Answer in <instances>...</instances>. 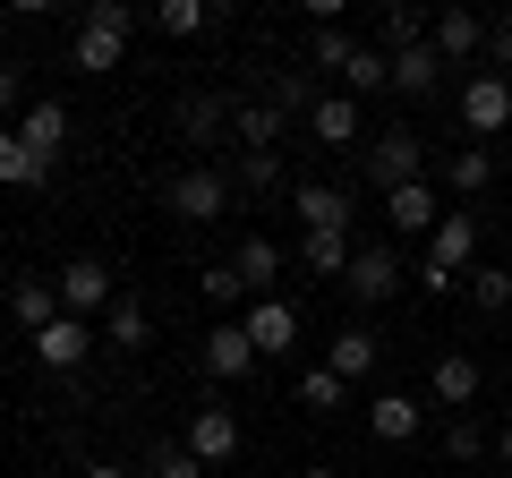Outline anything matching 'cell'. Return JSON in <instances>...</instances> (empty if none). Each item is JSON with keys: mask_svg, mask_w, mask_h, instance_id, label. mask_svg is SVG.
Masks as SVG:
<instances>
[{"mask_svg": "<svg viewBox=\"0 0 512 478\" xmlns=\"http://www.w3.org/2000/svg\"><path fill=\"white\" fill-rule=\"evenodd\" d=\"M128 35H137V9H128V0H94L86 18H77V35H69V60L86 77H103V69H120Z\"/></svg>", "mask_w": 512, "mask_h": 478, "instance_id": "cell-1", "label": "cell"}, {"mask_svg": "<svg viewBox=\"0 0 512 478\" xmlns=\"http://www.w3.org/2000/svg\"><path fill=\"white\" fill-rule=\"evenodd\" d=\"M367 180L393 197V188L427 180V137L419 129H376V146H367Z\"/></svg>", "mask_w": 512, "mask_h": 478, "instance_id": "cell-2", "label": "cell"}, {"mask_svg": "<svg viewBox=\"0 0 512 478\" xmlns=\"http://www.w3.org/2000/svg\"><path fill=\"white\" fill-rule=\"evenodd\" d=\"M52 291H60V316H86V325H94V308L111 316L120 282H111V265H103V257H77V265H60V282H52Z\"/></svg>", "mask_w": 512, "mask_h": 478, "instance_id": "cell-3", "label": "cell"}, {"mask_svg": "<svg viewBox=\"0 0 512 478\" xmlns=\"http://www.w3.org/2000/svg\"><path fill=\"white\" fill-rule=\"evenodd\" d=\"M461 129H470V137H504L512 129V77L478 69L470 86H461Z\"/></svg>", "mask_w": 512, "mask_h": 478, "instance_id": "cell-4", "label": "cell"}, {"mask_svg": "<svg viewBox=\"0 0 512 478\" xmlns=\"http://www.w3.org/2000/svg\"><path fill=\"white\" fill-rule=\"evenodd\" d=\"M163 205L180 222H222L231 214V180H222V171H180V180L163 188Z\"/></svg>", "mask_w": 512, "mask_h": 478, "instance_id": "cell-5", "label": "cell"}, {"mask_svg": "<svg viewBox=\"0 0 512 478\" xmlns=\"http://www.w3.org/2000/svg\"><path fill=\"white\" fill-rule=\"evenodd\" d=\"M402 257H393V248H359V257H350V274H342V291L359 299V308H376V299H393L402 291Z\"/></svg>", "mask_w": 512, "mask_h": 478, "instance_id": "cell-6", "label": "cell"}, {"mask_svg": "<svg viewBox=\"0 0 512 478\" xmlns=\"http://www.w3.org/2000/svg\"><path fill=\"white\" fill-rule=\"evenodd\" d=\"M86 350H94V325H86V316H52V325L35 333V359H43L52 376H77V368H86Z\"/></svg>", "mask_w": 512, "mask_h": 478, "instance_id": "cell-7", "label": "cell"}, {"mask_svg": "<svg viewBox=\"0 0 512 478\" xmlns=\"http://www.w3.org/2000/svg\"><path fill=\"white\" fill-rule=\"evenodd\" d=\"M291 214H299V231H350L359 197H350V188H325V180H299L291 188Z\"/></svg>", "mask_w": 512, "mask_h": 478, "instance_id": "cell-8", "label": "cell"}, {"mask_svg": "<svg viewBox=\"0 0 512 478\" xmlns=\"http://www.w3.org/2000/svg\"><path fill=\"white\" fill-rule=\"evenodd\" d=\"M239 325H248L256 359H291V342H299V308H291V299H256Z\"/></svg>", "mask_w": 512, "mask_h": 478, "instance_id": "cell-9", "label": "cell"}, {"mask_svg": "<svg viewBox=\"0 0 512 478\" xmlns=\"http://www.w3.org/2000/svg\"><path fill=\"white\" fill-rule=\"evenodd\" d=\"M248 368H256V342H248V325H231V316H222V325L205 333V376H214V385H239Z\"/></svg>", "mask_w": 512, "mask_h": 478, "instance_id": "cell-10", "label": "cell"}, {"mask_svg": "<svg viewBox=\"0 0 512 478\" xmlns=\"http://www.w3.org/2000/svg\"><path fill=\"white\" fill-rule=\"evenodd\" d=\"M376 359H384V342H376L367 325H342V333L325 342V368L342 376V385H367V376H376Z\"/></svg>", "mask_w": 512, "mask_h": 478, "instance_id": "cell-11", "label": "cell"}, {"mask_svg": "<svg viewBox=\"0 0 512 478\" xmlns=\"http://www.w3.org/2000/svg\"><path fill=\"white\" fill-rule=\"evenodd\" d=\"M427 257H436L444 274H470V257H478V222L461 214V205H444V222L427 231Z\"/></svg>", "mask_w": 512, "mask_h": 478, "instance_id": "cell-12", "label": "cell"}, {"mask_svg": "<svg viewBox=\"0 0 512 478\" xmlns=\"http://www.w3.org/2000/svg\"><path fill=\"white\" fill-rule=\"evenodd\" d=\"M384 222H393L402 239H427V231L444 222V205H436V188H427V180H410V188H393V197H384Z\"/></svg>", "mask_w": 512, "mask_h": 478, "instance_id": "cell-13", "label": "cell"}, {"mask_svg": "<svg viewBox=\"0 0 512 478\" xmlns=\"http://www.w3.org/2000/svg\"><path fill=\"white\" fill-rule=\"evenodd\" d=\"M188 453H197L205 461V470H222V461H231L239 453V419H231V410H197V419H188Z\"/></svg>", "mask_w": 512, "mask_h": 478, "instance_id": "cell-14", "label": "cell"}, {"mask_svg": "<svg viewBox=\"0 0 512 478\" xmlns=\"http://www.w3.org/2000/svg\"><path fill=\"white\" fill-rule=\"evenodd\" d=\"M427 393H436L444 410H470L478 402V359H470V350H444L436 368H427Z\"/></svg>", "mask_w": 512, "mask_h": 478, "instance_id": "cell-15", "label": "cell"}, {"mask_svg": "<svg viewBox=\"0 0 512 478\" xmlns=\"http://www.w3.org/2000/svg\"><path fill=\"white\" fill-rule=\"evenodd\" d=\"M427 43H436L444 60H478V52H487V18H470V9H444V18L427 26Z\"/></svg>", "mask_w": 512, "mask_h": 478, "instance_id": "cell-16", "label": "cell"}, {"mask_svg": "<svg viewBox=\"0 0 512 478\" xmlns=\"http://www.w3.org/2000/svg\"><path fill=\"white\" fill-rule=\"evenodd\" d=\"M282 129H291V120H282L274 103H239V111H231V137H239V154H274V146H282Z\"/></svg>", "mask_w": 512, "mask_h": 478, "instance_id": "cell-17", "label": "cell"}, {"mask_svg": "<svg viewBox=\"0 0 512 478\" xmlns=\"http://www.w3.org/2000/svg\"><path fill=\"white\" fill-rule=\"evenodd\" d=\"M367 427H376L384 444H410V436L427 427V410L410 402V393H376V402H367Z\"/></svg>", "mask_w": 512, "mask_h": 478, "instance_id": "cell-18", "label": "cell"}, {"mask_svg": "<svg viewBox=\"0 0 512 478\" xmlns=\"http://www.w3.org/2000/svg\"><path fill=\"white\" fill-rule=\"evenodd\" d=\"M444 77V52L436 43H419V52H393V94H410V103H427Z\"/></svg>", "mask_w": 512, "mask_h": 478, "instance_id": "cell-19", "label": "cell"}, {"mask_svg": "<svg viewBox=\"0 0 512 478\" xmlns=\"http://www.w3.org/2000/svg\"><path fill=\"white\" fill-rule=\"evenodd\" d=\"M316 146H359V94H325V103L308 111Z\"/></svg>", "mask_w": 512, "mask_h": 478, "instance_id": "cell-20", "label": "cell"}, {"mask_svg": "<svg viewBox=\"0 0 512 478\" xmlns=\"http://www.w3.org/2000/svg\"><path fill=\"white\" fill-rule=\"evenodd\" d=\"M231 274L248 282L256 299H274V274H282V248H274V239H239V248H231Z\"/></svg>", "mask_w": 512, "mask_h": 478, "instance_id": "cell-21", "label": "cell"}, {"mask_svg": "<svg viewBox=\"0 0 512 478\" xmlns=\"http://www.w3.org/2000/svg\"><path fill=\"white\" fill-rule=\"evenodd\" d=\"M43 180H52V163H43L18 129H0V188H43Z\"/></svg>", "mask_w": 512, "mask_h": 478, "instance_id": "cell-22", "label": "cell"}, {"mask_svg": "<svg viewBox=\"0 0 512 478\" xmlns=\"http://www.w3.org/2000/svg\"><path fill=\"white\" fill-rule=\"evenodd\" d=\"M18 137H26V146L43 154V163H60V146H69V111H60V103H26Z\"/></svg>", "mask_w": 512, "mask_h": 478, "instance_id": "cell-23", "label": "cell"}, {"mask_svg": "<svg viewBox=\"0 0 512 478\" xmlns=\"http://www.w3.org/2000/svg\"><path fill=\"white\" fill-rule=\"evenodd\" d=\"M222 129H231V103H222V94H188L180 103V137L188 146H214Z\"/></svg>", "mask_w": 512, "mask_h": 478, "instance_id": "cell-24", "label": "cell"}, {"mask_svg": "<svg viewBox=\"0 0 512 478\" xmlns=\"http://www.w3.org/2000/svg\"><path fill=\"white\" fill-rule=\"evenodd\" d=\"M350 257H359V248H350V231H308V239H299V265H308V274H333V282H342Z\"/></svg>", "mask_w": 512, "mask_h": 478, "instance_id": "cell-25", "label": "cell"}, {"mask_svg": "<svg viewBox=\"0 0 512 478\" xmlns=\"http://www.w3.org/2000/svg\"><path fill=\"white\" fill-rule=\"evenodd\" d=\"M9 316H18V333L35 342V333L60 316V291H52V282H18V291H9Z\"/></svg>", "mask_w": 512, "mask_h": 478, "instance_id": "cell-26", "label": "cell"}, {"mask_svg": "<svg viewBox=\"0 0 512 478\" xmlns=\"http://www.w3.org/2000/svg\"><path fill=\"white\" fill-rule=\"evenodd\" d=\"M146 333H154V316H146V299H111V316H103V342H120V350H146Z\"/></svg>", "mask_w": 512, "mask_h": 478, "instance_id": "cell-27", "label": "cell"}, {"mask_svg": "<svg viewBox=\"0 0 512 478\" xmlns=\"http://www.w3.org/2000/svg\"><path fill=\"white\" fill-rule=\"evenodd\" d=\"M376 43H384V60H393V52H419V43H427V18H419V9H402V0H393V9H384V18H376Z\"/></svg>", "mask_w": 512, "mask_h": 478, "instance_id": "cell-28", "label": "cell"}, {"mask_svg": "<svg viewBox=\"0 0 512 478\" xmlns=\"http://www.w3.org/2000/svg\"><path fill=\"white\" fill-rule=\"evenodd\" d=\"M359 52H367V43L342 35V26H316V35H308V60H316V69H333V77H350V60H359Z\"/></svg>", "mask_w": 512, "mask_h": 478, "instance_id": "cell-29", "label": "cell"}, {"mask_svg": "<svg viewBox=\"0 0 512 478\" xmlns=\"http://www.w3.org/2000/svg\"><path fill=\"white\" fill-rule=\"evenodd\" d=\"M444 180H453V188H461V197H478V188H487V180H495V154H487V146H461V154H453V163H444Z\"/></svg>", "mask_w": 512, "mask_h": 478, "instance_id": "cell-30", "label": "cell"}, {"mask_svg": "<svg viewBox=\"0 0 512 478\" xmlns=\"http://www.w3.org/2000/svg\"><path fill=\"white\" fill-rule=\"evenodd\" d=\"M342 402H350V385H342L333 368H308V376H299V410H342Z\"/></svg>", "mask_w": 512, "mask_h": 478, "instance_id": "cell-31", "label": "cell"}, {"mask_svg": "<svg viewBox=\"0 0 512 478\" xmlns=\"http://www.w3.org/2000/svg\"><path fill=\"white\" fill-rule=\"evenodd\" d=\"M154 26H163V35H205V26H214V9H205V0H163V9H154Z\"/></svg>", "mask_w": 512, "mask_h": 478, "instance_id": "cell-32", "label": "cell"}, {"mask_svg": "<svg viewBox=\"0 0 512 478\" xmlns=\"http://www.w3.org/2000/svg\"><path fill=\"white\" fill-rule=\"evenodd\" d=\"M231 188H256V197H274V188H282V154H239Z\"/></svg>", "mask_w": 512, "mask_h": 478, "instance_id": "cell-33", "label": "cell"}, {"mask_svg": "<svg viewBox=\"0 0 512 478\" xmlns=\"http://www.w3.org/2000/svg\"><path fill=\"white\" fill-rule=\"evenodd\" d=\"M470 299H478L487 316H504V308H512V274H495V265H470Z\"/></svg>", "mask_w": 512, "mask_h": 478, "instance_id": "cell-34", "label": "cell"}, {"mask_svg": "<svg viewBox=\"0 0 512 478\" xmlns=\"http://www.w3.org/2000/svg\"><path fill=\"white\" fill-rule=\"evenodd\" d=\"M197 291L214 299V308H239V299H248V282H239L231 265H205V274H197Z\"/></svg>", "mask_w": 512, "mask_h": 478, "instance_id": "cell-35", "label": "cell"}, {"mask_svg": "<svg viewBox=\"0 0 512 478\" xmlns=\"http://www.w3.org/2000/svg\"><path fill=\"white\" fill-rule=\"evenodd\" d=\"M444 453H453V461H478V453H487V427H478V419H444Z\"/></svg>", "mask_w": 512, "mask_h": 478, "instance_id": "cell-36", "label": "cell"}, {"mask_svg": "<svg viewBox=\"0 0 512 478\" xmlns=\"http://www.w3.org/2000/svg\"><path fill=\"white\" fill-rule=\"evenodd\" d=\"M154 478H205V461L188 444H154Z\"/></svg>", "mask_w": 512, "mask_h": 478, "instance_id": "cell-37", "label": "cell"}, {"mask_svg": "<svg viewBox=\"0 0 512 478\" xmlns=\"http://www.w3.org/2000/svg\"><path fill=\"white\" fill-rule=\"evenodd\" d=\"M487 69H495V77L512 69V18H495V26H487Z\"/></svg>", "mask_w": 512, "mask_h": 478, "instance_id": "cell-38", "label": "cell"}, {"mask_svg": "<svg viewBox=\"0 0 512 478\" xmlns=\"http://www.w3.org/2000/svg\"><path fill=\"white\" fill-rule=\"evenodd\" d=\"M419 282H427V299H444V291H461V274H444V265H436V257H427V265H419Z\"/></svg>", "mask_w": 512, "mask_h": 478, "instance_id": "cell-39", "label": "cell"}, {"mask_svg": "<svg viewBox=\"0 0 512 478\" xmlns=\"http://www.w3.org/2000/svg\"><path fill=\"white\" fill-rule=\"evenodd\" d=\"M0 111H18V60H0Z\"/></svg>", "mask_w": 512, "mask_h": 478, "instance_id": "cell-40", "label": "cell"}, {"mask_svg": "<svg viewBox=\"0 0 512 478\" xmlns=\"http://www.w3.org/2000/svg\"><path fill=\"white\" fill-rule=\"evenodd\" d=\"M495 461H504V470H512V427H495Z\"/></svg>", "mask_w": 512, "mask_h": 478, "instance_id": "cell-41", "label": "cell"}, {"mask_svg": "<svg viewBox=\"0 0 512 478\" xmlns=\"http://www.w3.org/2000/svg\"><path fill=\"white\" fill-rule=\"evenodd\" d=\"M86 478H128V470H120V461H86Z\"/></svg>", "mask_w": 512, "mask_h": 478, "instance_id": "cell-42", "label": "cell"}, {"mask_svg": "<svg viewBox=\"0 0 512 478\" xmlns=\"http://www.w3.org/2000/svg\"><path fill=\"white\" fill-rule=\"evenodd\" d=\"M299 478H342V470H325V461H316V470H299Z\"/></svg>", "mask_w": 512, "mask_h": 478, "instance_id": "cell-43", "label": "cell"}, {"mask_svg": "<svg viewBox=\"0 0 512 478\" xmlns=\"http://www.w3.org/2000/svg\"><path fill=\"white\" fill-rule=\"evenodd\" d=\"M495 478H512V470H495Z\"/></svg>", "mask_w": 512, "mask_h": 478, "instance_id": "cell-44", "label": "cell"}]
</instances>
